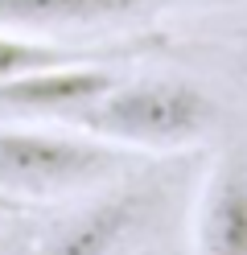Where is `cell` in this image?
Instances as JSON below:
<instances>
[{"instance_id": "1", "label": "cell", "mask_w": 247, "mask_h": 255, "mask_svg": "<svg viewBox=\"0 0 247 255\" xmlns=\"http://www.w3.org/2000/svg\"><path fill=\"white\" fill-rule=\"evenodd\" d=\"M74 128L120 148L173 152L190 148L219 124V103L206 87L190 78H140V83H111L99 99L74 111Z\"/></svg>"}, {"instance_id": "2", "label": "cell", "mask_w": 247, "mask_h": 255, "mask_svg": "<svg viewBox=\"0 0 247 255\" xmlns=\"http://www.w3.org/2000/svg\"><path fill=\"white\" fill-rule=\"evenodd\" d=\"M132 152L91 132L0 124V194L12 198H66L115 181Z\"/></svg>"}, {"instance_id": "3", "label": "cell", "mask_w": 247, "mask_h": 255, "mask_svg": "<svg viewBox=\"0 0 247 255\" xmlns=\"http://www.w3.org/2000/svg\"><path fill=\"white\" fill-rule=\"evenodd\" d=\"M161 214L157 185H111L103 194L87 198L70 214L54 218L33 239L37 255H128L148 235Z\"/></svg>"}, {"instance_id": "4", "label": "cell", "mask_w": 247, "mask_h": 255, "mask_svg": "<svg viewBox=\"0 0 247 255\" xmlns=\"http://www.w3.org/2000/svg\"><path fill=\"white\" fill-rule=\"evenodd\" d=\"M115 83V74L91 62H49V66H33L25 74L0 78V111L4 116H62L70 120L78 107H87L91 99H99L107 87Z\"/></svg>"}, {"instance_id": "5", "label": "cell", "mask_w": 247, "mask_h": 255, "mask_svg": "<svg viewBox=\"0 0 247 255\" xmlns=\"http://www.w3.org/2000/svg\"><path fill=\"white\" fill-rule=\"evenodd\" d=\"M198 255H247V144H231L210 165L194 214Z\"/></svg>"}, {"instance_id": "6", "label": "cell", "mask_w": 247, "mask_h": 255, "mask_svg": "<svg viewBox=\"0 0 247 255\" xmlns=\"http://www.w3.org/2000/svg\"><path fill=\"white\" fill-rule=\"evenodd\" d=\"M140 12V0H0V29L54 33V29L115 25Z\"/></svg>"}, {"instance_id": "7", "label": "cell", "mask_w": 247, "mask_h": 255, "mask_svg": "<svg viewBox=\"0 0 247 255\" xmlns=\"http://www.w3.org/2000/svg\"><path fill=\"white\" fill-rule=\"evenodd\" d=\"M70 58L66 50L37 37H25V33H8L0 29V78H12V74H25L33 66H49V62H62Z\"/></svg>"}, {"instance_id": "8", "label": "cell", "mask_w": 247, "mask_h": 255, "mask_svg": "<svg viewBox=\"0 0 247 255\" xmlns=\"http://www.w3.org/2000/svg\"><path fill=\"white\" fill-rule=\"evenodd\" d=\"M0 255H37L29 235H4L0 239Z\"/></svg>"}]
</instances>
